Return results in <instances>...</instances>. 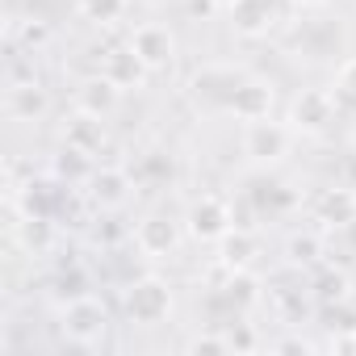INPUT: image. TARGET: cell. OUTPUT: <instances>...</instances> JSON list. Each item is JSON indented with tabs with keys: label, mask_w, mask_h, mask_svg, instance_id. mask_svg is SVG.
Returning <instances> with one entry per match:
<instances>
[{
	"label": "cell",
	"mask_w": 356,
	"mask_h": 356,
	"mask_svg": "<svg viewBox=\"0 0 356 356\" xmlns=\"http://www.w3.org/2000/svg\"><path fill=\"white\" fill-rule=\"evenodd\" d=\"M168 306H172L168 285L155 281V277H147V281H138V285L130 289V318H134V323H159V318L168 314Z\"/></svg>",
	"instance_id": "cell-1"
},
{
	"label": "cell",
	"mask_w": 356,
	"mask_h": 356,
	"mask_svg": "<svg viewBox=\"0 0 356 356\" xmlns=\"http://www.w3.org/2000/svg\"><path fill=\"white\" fill-rule=\"evenodd\" d=\"M243 147H248V155H256V159H277V155H285V147H289V130L277 126V122H268V118L248 122Z\"/></svg>",
	"instance_id": "cell-2"
},
{
	"label": "cell",
	"mask_w": 356,
	"mask_h": 356,
	"mask_svg": "<svg viewBox=\"0 0 356 356\" xmlns=\"http://www.w3.org/2000/svg\"><path fill=\"white\" fill-rule=\"evenodd\" d=\"M67 331L80 339V343H92L101 331H105V306L92 302V298H76L67 306Z\"/></svg>",
	"instance_id": "cell-3"
},
{
	"label": "cell",
	"mask_w": 356,
	"mask_h": 356,
	"mask_svg": "<svg viewBox=\"0 0 356 356\" xmlns=\"http://www.w3.org/2000/svg\"><path fill=\"white\" fill-rule=\"evenodd\" d=\"M130 47H134V55H138L147 67H163V63L172 59V34H168L163 26H138L134 38H130Z\"/></svg>",
	"instance_id": "cell-4"
},
{
	"label": "cell",
	"mask_w": 356,
	"mask_h": 356,
	"mask_svg": "<svg viewBox=\"0 0 356 356\" xmlns=\"http://www.w3.org/2000/svg\"><path fill=\"white\" fill-rule=\"evenodd\" d=\"M227 227H231V214L218 197H206L202 206L189 210V231L197 239H218V235H227Z\"/></svg>",
	"instance_id": "cell-5"
},
{
	"label": "cell",
	"mask_w": 356,
	"mask_h": 356,
	"mask_svg": "<svg viewBox=\"0 0 356 356\" xmlns=\"http://www.w3.org/2000/svg\"><path fill=\"white\" fill-rule=\"evenodd\" d=\"M113 101H118V84H113L109 76H92V80L80 84V105H84V113L101 118V113L113 109Z\"/></svg>",
	"instance_id": "cell-6"
},
{
	"label": "cell",
	"mask_w": 356,
	"mask_h": 356,
	"mask_svg": "<svg viewBox=\"0 0 356 356\" xmlns=\"http://www.w3.org/2000/svg\"><path fill=\"white\" fill-rule=\"evenodd\" d=\"M268 105H273V92H268L264 84H243V88H235V97H231V109H235L243 122L268 118Z\"/></svg>",
	"instance_id": "cell-7"
},
{
	"label": "cell",
	"mask_w": 356,
	"mask_h": 356,
	"mask_svg": "<svg viewBox=\"0 0 356 356\" xmlns=\"http://www.w3.org/2000/svg\"><path fill=\"white\" fill-rule=\"evenodd\" d=\"M293 122L306 130H323L331 122V97L327 92H302L293 101Z\"/></svg>",
	"instance_id": "cell-8"
},
{
	"label": "cell",
	"mask_w": 356,
	"mask_h": 356,
	"mask_svg": "<svg viewBox=\"0 0 356 356\" xmlns=\"http://www.w3.org/2000/svg\"><path fill=\"white\" fill-rule=\"evenodd\" d=\"M143 72H147V63L134 55V47L113 51V55H109V63H105V76H109L118 88H134V84L143 80Z\"/></svg>",
	"instance_id": "cell-9"
},
{
	"label": "cell",
	"mask_w": 356,
	"mask_h": 356,
	"mask_svg": "<svg viewBox=\"0 0 356 356\" xmlns=\"http://www.w3.org/2000/svg\"><path fill=\"white\" fill-rule=\"evenodd\" d=\"M138 243H143V252H151V256H163V252H172V243H176V231H172V222H163V218H151V222H143V231H138Z\"/></svg>",
	"instance_id": "cell-10"
},
{
	"label": "cell",
	"mask_w": 356,
	"mask_h": 356,
	"mask_svg": "<svg viewBox=\"0 0 356 356\" xmlns=\"http://www.w3.org/2000/svg\"><path fill=\"white\" fill-rule=\"evenodd\" d=\"M67 147H80L84 155L101 147V126H97L92 113H84V118H76V122L67 126Z\"/></svg>",
	"instance_id": "cell-11"
},
{
	"label": "cell",
	"mask_w": 356,
	"mask_h": 356,
	"mask_svg": "<svg viewBox=\"0 0 356 356\" xmlns=\"http://www.w3.org/2000/svg\"><path fill=\"white\" fill-rule=\"evenodd\" d=\"M80 9L92 17V22H113L126 13V0H80Z\"/></svg>",
	"instance_id": "cell-12"
},
{
	"label": "cell",
	"mask_w": 356,
	"mask_h": 356,
	"mask_svg": "<svg viewBox=\"0 0 356 356\" xmlns=\"http://www.w3.org/2000/svg\"><path fill=\"white\" fill-rule=\"evenodd\" d=\"M97 197L109 202V206L122 202V197H126V181H122L118 172H101V176H97Z\"/></svg>",
	"instance_id": "cell-13"
},
{
	"label": "cell",
	"mask_w": 356,
	"mask_h": 356,
	"mask_svg": "<svg viewBox=\"0 0 356 356\" xmlns=\"http://www.w3.org/2000/svg\"><path fill=\"white\" fill-rule=\"evenodd\" d=\"M13 105H17V113H42V92L34 88V84H26V88H13Z\"/></svg>",
	"instance_id": "cell-14"
},
{
	"label": "cell",
	"mask_w": 356,
	"mask_h": 356,
	"mask_svg": "<svg viewBox=\"0 0 356 356\" xmlns=\"http://www.w3.org/2000/svg\"><path fill=\"white\" fill-rule=\"evenodd\" d=\"M252 248H256L252 235H235V239H227V260L231 264H248L252 260Z\"/></svg>",
	"instance_id": "cell-15"
},
{
	"label": "cell",
	"mask_w": 356,
	"mask_h": 356,
	"mask_svg": "<svg viewBox=\"0 0 356 356\" xmlns=\"http://www.w3.org/2000/svg\"><path fill=\"white\" fill-rule=\"evenodd\" d=\"M84 151L80 147H67L63 155H59V176H80L84 172V159H80Z\"/></svg>",
	"instance_id": "cell-16"
},
{
	"label": "cell",
	"mask_w": 356,
	"mask_h": 356,
	"mask_svg": "<svg viewBox=\"0 0 356 356\" xmlns=\"http://www.w3.org/2000/svg\"><path fill=\"white\" fill-rule=\"evenodd\" d=\"M293 260H314V252H318V239L314 235H306V239H293Z\"/></svg>",
	"instance_id": "cell-17"
},
{
	"label": "cell",
	"mask_w": 356,
	"mask_h": 356,
	"mask_svg": "<svg viewBox=\"0 0 356 356\" xmlns=\"http://www.w3.org/2000/svg\"><path fill=\"white\" fill-rule=\"evenodd\" d=\"M339 88H343L348 97H356V59L343 63V72H339Z\"/></svg>",
	"instance_id": "cell-18"
},
{
	"label": "cell",
	"mask_w": 356,
	"mask_h": 356,
	"mask_svg": "<svg viewBox=\"0 0 356 356\" xmlns=\"http://www.w3.org/2000/svg\"><path fill=\"white\" fill-rule=\"evenodd\" d=\"M227 339H193V352H222Z\"/></svg>",
	"instance_id": "cell-19"
},
{
	"label": "cell",
	"mask_w": 356,
	"mask_h": 356,
	"mask_svg": "<svg viewBox=\"0 0 356 356\" xmlns=\"http://www.w3.org/2000/svg\"><path fill=\"white\" fill-rule=\"evenodd\" d=\"M26 38H30V42H42V38H47V30H42V26H30V30H26Z\"/></svg>",
	"instance_id": "cell-20"
},
{
	"label": "cell",
	"mask_w": 356,
	"mask_h": 356,
	"mask_svg": "<svg viewBox=\"0 0 356 356\" xmlns=\"http://www.w3.org/2000/svg\"><path fill=\"white\" fill-rule=\"evenodd\" d=\"M298 5H318V0H298Z\"/></svg>",
	"instance_id": "cell-21"
},
{
	"label": "cell",
	"mask_w": 356,
	"mask_h": 356,
	"mask_svg": "<svg viewBox=\"0 0 356 356\" xmlns=\"http://www.w3.org/2000/svg\"><path fill=\"white\" fill-rule=\"evenodd\" d=\"M218 5H235V0H218Z\"/></svg>",
	"instance_id": "cell-22"
}]
</instances>
